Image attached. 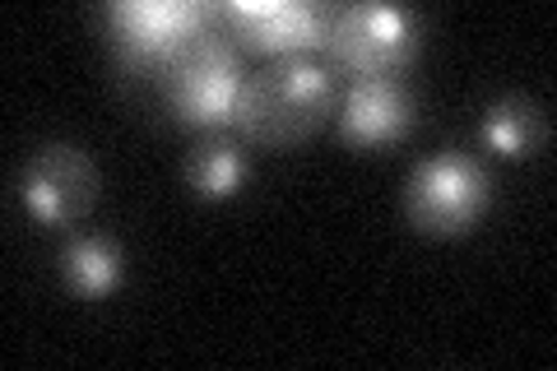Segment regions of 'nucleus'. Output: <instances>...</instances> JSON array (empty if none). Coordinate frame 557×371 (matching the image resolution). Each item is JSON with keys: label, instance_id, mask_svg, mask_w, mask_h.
I'll return each instance as SVG.
<instances>
[{"label": "nucleus", "instance_id": "obj_1", "mask_svg": "<svg viewBox=\"0 0 557 371\" xmlns=\"http://www.w3.org/2000/svg\"><path fill=\"white\" fill-rule=\"evenodd\" d=\"M168 88H172V112L186 126L242 131L247 79H242V47L233 38V28H205L177 57V65L168 70Z\"/></svg>", "mask_w": 557, "mask_h": 371}, {"label": "nucleus", "instance_id": "obj_2", "mask_svg": "<svg viewBox=\"0 0 557 371\" xmlns=\"http://www.w3.org/2000/svg\"><path fill=\"white\" fill-rule=\"evenodd\" d=\"M223 20V5L200 0H116L108 10L116 57L135 75H168L205 28Z\"/></svg>", "mask_w": 557, "mask_h": 371}, {"label": "nucleus", "instance_id": "obj_3", "mask_svg": "<svg viewBox=\"0 0 557 371\" xmlns=\"http://www.w3.org/2000/svg\"><path fill=\"white\" fill-rule=\"evenodd\" d=\"M335 98V70L317 57H278L247 79L242 131L256 139H298L321 121Z\"/></svg>", "mask_w": 557, "mask_h": 371}, {"label": "nucleus", "instance_id": "obj_4", "mask_svg": "<svg viewBox=\"0 0 557 371\" xmlns=\"http://www.w3.org/2000/svg\"><path fill=\"white\" fill-rule=\"evenodd\" d=\"M418 28H423L418 10H405V5H348V10H335V20H330L325 47L335 65L354 70L358 79L395 75L413 57Z\"/></svg>", "mask_w": 557, "mask_h": 371}, {"label": "nucleus", "instance_id": "obj_5", "mask_svg": "<svg viewBox=\"0 0 557 371\" xmlns=\"http://www.w3.org/2000/svg\"><path fill=\"white\" fill-rule=\"evenodd\" d=\"M487 205V172L469 153H437L409 176V214L428 233H465Z\"/></svg>", "mask_w": 557, "mask_h": 371}, {"label": "nucleus", "instance_id": "obj_6", "mask_svg": "<svg viewBox=\"0 0 557 371\" xmlns=\"http://www.w3.org/2000/svg\"><path fill=\"white\" fill-rule=\"evenodd\" d=\"M24 205L38 223H75L98 200V168L75 145H47L24 168Z\"/></svg>", "mask_w": 557, "mask_h": 371}, {"label": "nucleus", "instance_id": "obj_7", "mask_svg": "<svg viewBox=\"0 0 557 371\" xmlns=\"http://www.w3.org/2000/svg\"><path fill=\"white\" fill-rule=\"evenodd\" d=\"M223 20L233 24V38H247L274 57H311L330 42L335 10L302 5V0H228Z\"/></svg>", "mask_w": 557, "mask_h": 371}, {"label": "nucleus", "instance_id": "obj_8", "mask_svg": "<svg viewBox=\"0 0 557 371\" xmlns=\"http://www.w3.org/2000/svg\"><path fill=\"white\" fill-rule=\"evenodd\" d=\"M413 121V98L409 88L395 75H372L358 79L344 98L339 112V131L354 145H386V139H399Z\"/></svg>", "mask_w": 557, "mask_h": 371}, {"label": "nucleus", "instance_id": "obj_9", "mask_svg": "<svg viewBox=\"0 0 557 371\" xmlns=\"http://www.w3.org/2000/svg\"><path fill=\"white\" fill-rule=\"evenodd\" d=\"M61 274L70 293L79 297H102L121 284V246L112 237H75L61 256Z\"/></svg>", "mask_w": 557, "mask_h": 371}, {"label": "nucleus", "instance_id": "obj_10", "mask_svg": "<svg viewBox=\"0 0 557 371\" xmlns=\"http://www.w3.org/2000/svg\"><path fill=\"white\" fill-rule=\"evenodd\" d=\"M539 139H544V112L525 98H502L483 112V145L507 153V158H525Z\"/></svg>", "mask_w": 557, "mask_h": 371}, {"label": "nucleus", "instance_id": "obj_11", "mask_svg": "<svg viewBox=\"0 0 557 371\" xmlns=\"http://www.w3.org/2000/svg\"><path fill=\"white\" fill-rule=\"evenodd\" d=\"M242 182H247V153H242L233 139H209L190 158V190L205 200H223L237 196Z\"/></svg>", "mask_w": 557, "mask_h": 371}]
</instances>
